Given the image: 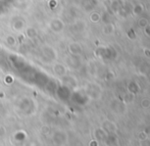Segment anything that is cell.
I'll return each instance as SVG.
<instances>
[{
    "label": "cell",
    "mask_w": 150,
    "mask_h": 146,
    "mask_svg": "<svg viewBox=\"0 0 150 146\" xmlns=\"http://www.w3.org/2000/svg\"><path fill=\"white\" fill-rule=\"evenodd\" d=\"M150 105V101L148 99H143L142 100V106L143 107H149Z\"/></svg>",
    "instance_id": "7a4b0ae2"
},
{
    "label": "cell",
    "mask_w": 150,
    "mask_h": 146,
    "mask_svg": "<svg viewBox=\"0 0 150 146\" xmlns=\"http://www.w3.org/2000/svg\"><path fill=\"white\" fill-rule=\"evenodd\" d=\"M147 23H148V22H147V20H145V18H142V20L140 21V27H146L147 25H148Z\"/></svg>",
    "instance_id": "3957f363"
},
{
    "label": "cell",
    "mask_w": 150,
    "mask_h": 146,
    "mask_svg": "<svg viewBox=\"0 0 150 146\" xmlns=\"http://www.w3.org/2000/svg\"><path fill=\"white\" fill-rule=\"evenodd\" d=\"M104 32L106 34H110L113 32V26L111 24H107L106 26L104 27Z\"/></svg>",
    "instance_id": "6da1fadb"
}]
</instances>
